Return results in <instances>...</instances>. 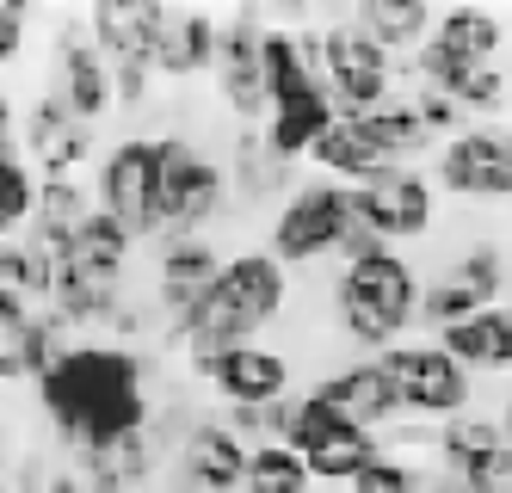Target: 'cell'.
I'll use <instances>...</instances> for the list:
<instances>
[{
    "label": "cell",
    "instance_id": "f546056e",
    "mask_svg": "<svg viewBox=\"0 0 512 493\" xmlns=\"http://www.w3.org/2000/svg\"><path fill=\"white\" fill-rule=\"evenodd\" d=\"M364 124H371V136L389 148V155L395 161H414V155H426V148H438V136L426 130V118H420V105L408 99V93H395L383 111H371V118H364Z\"/></svg>",
    "mask_w": 512,
    "mask_h": 493
},
{
    "label": "cell",
    "instance_id": "4316f807",
    "mask_svg": "<svg viewBox=\"0 0 512 493\" xmlns=\"http://www.w3.org/2000/svg\"><path fill=\"white\" fill-rule=\"evenodd\" d=\"M352 19L371 31L389 56H408V62L432 44V25H438V13L426 0H371V7H358Z\"/></svg>",
    "mask_w": 512,
    "mask_h": 493
},
{
    "label": "cell",
    "instance_id": "d590c367",
    "mask_svg": "<svg viewBox=\"0 0 512 493\" xmlns=\"http://www.w3.org/2000/svg\"><path fill=\"white\" fill-rule=\"evenodd\" d=\"M309 493H352V487H309Z\"/></svg>",
    "mask_w": 512,
    "mask_h": 493
},
{
    "label": "cell",
    "instance_id": "603a6c76",
    "mask_svg": "<svg viewBox=\"0 0 512 493\" xmlns=\"http://www.w3.org/2000/svg\"><path fill=\"white\" fill-rule=\"evenodd\" d=\"M87 31L112 68L124 62L155 68V0H99V7H87Z\"/></svg>",
    "mask_w": 512,
    "mask_h": 493
},
{
    "label": "cell",
    "instance_id": "7a4b0ae2",
    "mask_svg": "<svg viewBox=\"0 0 512 493\" xmlns=\"http://www.w3.org/2000/svg\"><path fill=\"white\" fill-rule=\"evenodd\" d=\"M284 302H290V265L272 253V247H241L229 253L223 265V278L210 284V296L198 302V315L186 327V364L192 376H216V364H223L235 346H253L278 315H284Z\"/></svg>",
    "mask_w": 512,
    "mask_h": 493
},
{
    "label": "cell",
    "instance_id": "9a60e30c",
    "mask_svg": "<svg viewBox=\"0 0 512 493\" xmlns=\"http://www.w3.org/2000/svg\"><path fill=\"white\" fill-rule=\"evenodd\" d=\"M432 192H438L432 173H420V167L408 161V167H389V173L371 179V185H352V204H358V216L395 247V241H420V235L432 229Z\"/></svg>",
    "mask_w": 512,
    "mask_h": 493
},
{
    "label": "cell",
    "instance_id": "5b68a950",
    "mask_svg": "<svg viewBox=\"0 0 512 493\" xmlns=\"http://www.w3.org/2000/svg\"><path fill=\"white\" fill-rule=\"evenodd\" d=\"M229 167L210 161L192 136H161V185H155V241L204 235V222L229 204Z\"/></svg>",
    "mask_w": 512,
    "mask_h": 493
},
{
    "label": "cell",
    "instance_id": "ac0fdd59",
    "mask_svg": "<svg viewBox=\"0 0 512 493\" xmlns=\"http://www.w3.org/2000/svg\"><path fill=\"white\" fill-rule=\"evenodd\" d=\"M19 142L31 148V155H38L44 179H75V167L93 155V124H87L81 111H75V105H68V99L50 87V93L31 99Z\"/></svg>",
    "mask_w": 512,
    "mask_h": 493
},
{
    "label": "cell",
    "instance_id": "e575fe53",
    "mask_svg": "<svg viewBox=\"0 0 512 493\" xmlns=\"http://www.w3.org/2000/svg\"><path fill=\"white\" fill-rule=\"evenodd\" d=\"M500 426H506V438H512V395H506V413H500Z\"/></svg>",
    "mask_w": 512,
    "mask_h": 493
},
{
    "label": "cell",
    "instance_id": "4dcf8cb0",
    "mask_svg": "<svg viewBox=\"0 0 512 493\" xmlns=\"http://www.w3.org/2000/svg\"><path fill=\"white\" fill-rule=\"evenodd\" d=\"M309 487H315V475L290 444H253L241 493H309Z\"/></svg>",
    "mask_w": 512,
    "mask_h": 493
},
{
    "label": "cell",
    "instance_id": "83f0119b",
    "mask_svg": "<svg viewBox=\"0 0 512 493\" xmlns=\"http://www.w3.org/2000/svg\"><path fill=\"white\" fill-rule=\"evenodd\" d=\"M432 44H445L451 56L488 68V62H500V50H506V19L488 13V7H438Z\"/></svg>",
    "mask_w": 512,
    "mask_h": 493
},
{
    "label": "cell",
    "instance_id": "5bb4252c",
    "mask_svg": "<svg viewBox=\"0 0 512 493\" xmlns=\"http://www.w3.org/2000/svg\"><path fill=\"white\" fill-rule=\"evenodd\" d=\"M223 247L210 235H179V241H161L155 253V302H161V333L167 339H186L198 302L210 296V284L223 278Z\"/></svg>",
    "mask_w": 512,
    "mask_h": 493
},
{
    "label": "cell",
    "instance_id": "d6a6232c",
    "mask_svg": "<svg viewBox=\"0 0 512 493\" xmlns=\"http://www.w3.org/2000/svg\"><path fill=\"white\" fill-rule=\"evenodd\" d=\"M25 37H31V7H0V62H19L25 56Z\"/></svg>",
    "mask_w": 512,
    "mask_h": 493
},
{
    "label": "cell",
    "instance_id": "8d00e7d4",
    "mask_svg": "<svg viewBox=\"0 0 512 493\" xmlns=\"http://www.w3.org/2000/svg\"><path fill=\"white\" fill-rule=\"evenodd\" d=\"M506 315H512V290H506Z\"/></svg>",
    "mask_w": 512,
    "mask_h": 493
},
{
    "label": "cell",
    "instance_id": "44dd1931",
    "mask_svg": "<svg viewBox=\"0 0 512 493\" xmlns=\"http://www.w3.org/2000/svg\"><path fill=\"white\" fill-rule=\"evenodd\" d=\"M210 383L229 407H272V401H290V358L266 339H253V346H235L216 364Z\"/></svg>",
    "mask_w": 512,
    "mask_h": 493
},
{
    "label": "cell",
    "instance_id": "484cf974",
    "mask_svg": "<svg viewBox=\"0 0 512 493\" xmlns=\"http://www.w3.org/2000/svg\"><path fill=\"white\" fill-rule=\"evenodd\" d=\"M155 469H161L155 432L118 438L112 450H87V457H81V481H87V493H136V487H149Z\"/></svg>",
    "mask_w": 512,
    "mask_h": 493
},
{
    "label": "cell",
    "instance_id": "7402d4cb",
    "mask_svg": "<svg viewBox=\"0 0 512 493\" xmlns=\"http://www.w3.org/2000/svg\"><path fill=\"white\" fill-rule=\"evenodd\" d=\"M309 161L321 167V179H340V185H371L389 167H408V161H395L389 148L371 136V124H364V118H340L334 130L321 136V148H315Z\"/></svg>",
    "mask_w": 512,
    "mask_h": 493
},
{
    "label": "cell",
    "instance_id": "8992f818",
    "mask_svg": "<svg viewBox=\"0 0 512 493\" xmlns=\"http://www.w3.org/2000/svg\"><path fill=\"white\" fill-rule=\"evenodd\" d=\"M346 229H352V185L340 179H303L297 192H290L272 216V253L284 265H315L346 247Z\"/></svg>",
    "mask_w": 512,
    "mask_h": 493
},
{
    "label": "cell",
    "instance_id": "3957f363",
    "mask_svg": "<svg viewBox=\"0 0 512 493\" xmlns=\"http://www.w3.org/2000/svg\"><path fill=\"white\" fill-rule=\"evenodd\" d=\"M420 272L408 265V253H371L358 265H340L334 272V321L346 333V346L358 352H389L401 339H414L420 327Z\"/></svg>",
    "mask_w": 512,
    "mask_h": 493
},
{
    "label": "cell",
    "instance_id": "ba28073f",
    "mask_svg": "<svg viewBox=\"0 0 512 493\" xmlns=\"http://www.w3.org/2000/svg\"><path fill=\"white\" fill-rule=\"evenodd\" d=\"M155 185H161V136H118L93 167V204L124 222L136 241H155Z\"/></svg>",
    "mask_w": 512,
    "mask_h": 493
},
{
    "label": "cell",
    "instance_id": "d4e9b609",
    "mask_svg": "<svg viewBox=\"0 0 512 493\" xmlns=\"http://www.w3.org/2000/svg\"><path fill=\"white\" fill-rule=\"evenodd\" d=\"M340 124V105H334V93H309V99H290V105H278L272 118H266V148L278 161H290L297 167L303 155H315L321 148V136Z\"/></svg>",
    "mask_w": 512,
    "mask_h": 493
},
{
    "label": "cell",
    "instance_id": "e0dca14e",
    "mask_svg": "<svg viewBox=\"0 0 512 493\" xmlns=\"http://www.w3.org/2000/svg\"><path fill=\"white\" fill-rule=\"evenodd\" d=\"M56 93L75 105L87 124H99L105 111H118L112 62H105V50L93 44L87 13H81V19H62V31H56Z\"/></svg>",
    "mask_w": 512,
    "mask_h": 493
},
{
    "label": "cell",
    "instance_id": "1f68e13d",
    "mask_svg": "<svg viewBox=\"0 0 512 493\" xmlns=\"http://www.w3.org/2000/svg\"><path fill=\"white\" fill-rule=\"evenodd\" d=\"M420 487H426V475H420L408 457H389V450L352 481V493H420Z\"/></svg>",
    "mask_w": 512,
    "mask_h": 493
},
{
    "label": "cell",
    "instance_id": "52a82bcc",
    "mask_svg": "<svg viewBox=\"0 0 512 493\" xmlns=\"http://www.w3.org/2000/svg\"><path fill=\"white\" fill-rule=\"evenodd\" d=\"M321 74H327V93H334L340 118H371V111H383L395 99L401 62L346 13V19H327V62H321Z\"/></svg>",
    "mask_w": 512,
    "mask_h": 493
},
{
    "label": "cell",
    "instance_id": "ffe728a7",
    "mask_svg": "<svg viewBox=\"0 0 512 493\" xmlns=\"http://www.w3.org/2000/svg\"><path fill=\"white\" fill-rule=\"evenodd\" d=\"M223 50V19H210L198 7H155V74L161 81H198L204 68H216Z\"/></svg>",
    "mask_w": 512,
    "mask_h": 493
},
{
    "label": "cell",
    "instance_id": "7c38bea8",
    "mask_svg": "<svg viewBox=\"0 0 512 493\" xmlns=\"http://www.w3.org/2000/svg\"><path fill=\"white\" fill-rule=\"evenodd\" d=\"M266 19L253 13V7H241V13H229L223 19V50H216V93H223V105L241 118V130H253L260 124L266 130V118H272V93H266Z\"/></svg>",
    "mask_w": 512,
    "mask_h": 493
},
{
    "label": "cell",
    "instance_id": "30bf717a",
    "mask_svg": "<svg viewBox=\"0 0 512 493\" xmlns=\"http://www.w3.org/2000/svg\"><path fill=\"white\" fill-rule=\"evenodd\" d=\"M432 185L469 204L512 198V124H469L432 155Z\"/></svg>",
    "mask_w": 512,
    "mask_h": 493
},
{
    "label": "cell",
    "instance_id": "d6986e66",
    "mask_svg": "<svg viewBox=\"0 0 512 493\" xmlns=\"http://www.w3.org/2000/svg\"><path fill=\"white\" fill-rule=\"evenodd\" d=\"M315 389L334 401L352 426H364V432H389L395 420H408L401 389H395V376H389L383 358H352V364H340V370H327Z\"/></svg>",
    "mask_w": 512,
    "mask_h": 493
},
{
    "label": "cell",
    "instance_id": "9c48e42d",
    "mask_svg": "<svg viewBox=\"0 0 512 493\" xmlns=\"http://www.w3.org/2000/svg\"><path fill=\"white\" fill-rule=\"evenodd\" d=\"M500 290H506V247L500 241H469L445 272L426 278V296H420V327L438 339L445 327L482 315V309H500Z\"/></svg>",
    "mask_w": 512,
    "mask_h": 493
},
{
    "label": "cell",
    "instance_id": "2e32d148",
    "mask_svg": "<svg viewBox=\"0 0 512 493\" xmlns=\"http://www.w3.org/2000/svg\"><path fill=\"white\" fill-rule=\"evenodd\" d=\"M253 444L229 420H192L179 438V487L173 493H241Z\"/></svg>",
    "mask_w": 512,
    "mask_h": 493
},
{
    "label": "cell",
    "instance_id": "74e56055",
    "mask_svg": "<svg viewBox=\"0 0 512 493\" xmlns=\"http://www.w3.org/2000/svg\"><path fill=\"white\" fill-rule=\"evenodd\" d=\"M506 81H512V68H506Z\"/></svg>",
    "mask_w": 512,
    "mask_h": 493
},
{
    "label": "cell",
    "instance_id": "277c9868",
    "mask_svg": "<svg viewBox=\"0 0 512 493\" xmlns=\"http://www.w3.org/2000/svg\"><path fill=\"white\" fill-rule=\"evenodd\" d=\"M284 444L297 450V457L309 463L315 487H352L364 469H371L383 457L377 432L352 426L346 413L327 401L321 389H303L297 401H290V426H284Z\"/></svg>",
    "mask_w": 512,
    "mask_h": 493
},
{
    "label": "cell",
    "instance_id": "f1b7e54d",
    "mask_svg": "<svg viewBox=\"0 0 512 493\" xmlns=\"http://www.w3.org/2000/svg\"><path fill=\"white\" fill-rule=\"evenodd\" d=\"M229 161H235L229 185H235L241 198H266V192H284V185H290V161H278V155H272L260 130H241ZM290 192H297V185H290Z\"/></svg>",
    "mask_w": 512,
    "mask_h": 493
},
{
    "label": "cell",
    "instance_id": "836d02e7",
    "mask_svg": "<svg viewBox=\"0 0 512 493\" xmlns=\"http://www.w3.org/2000/svg\"><path fill=\"white\" fill-rule=\"evenodd\" d=\"M420 493H469V487H463V481H451V475H438V469H432Z\"/></svg>",
    "mask_w": 512,
    "mask_h": 493
},
{
    "label": "cell",
    "instance_id": "cb8c5ba5",
    "mask_svg": "<svg viewBox=\"0 0 512 493\" xmlns=\"http://www.w3.org/2000/svg\"><path fill=\"white\" fill-rule=\"evenodd\" d=\"M438 346H445L469 376H500L512 370V315H506V302L500 309H482V315H469L457 327L438 333Z\"/></svg>",
    "mask_w": 512,
    "mask_h": 493
},
{
    "label": "cell",
    "instance_id": "8fae6325",
    "mask_svg": "<svg viewBox=\"0 0 512 493\" xmlns=\"http://www.w3.org/2000/svg\"><path fill=\"white\" fill-rule=\"evenodd\" d=\"M383 364H389L401 407H408L414 420L445 426L457 413H469V370L438 346V339H401V346L383 352Z\"/></svg>",
    "mask_w": 512,
    "mask_h": 493
},
{
    "label": "cell",
    "instance_id": "6da1fadb",
    "mask_svg": "<svg viewBox=\"0 0 512 493\" xmlns=\"http://www.w3.org/2000/svg\"><path fill=\"white\" fill-rule=\"evenodd\" d=\"M38 407L62 444L87 450H112L118 438L149 432V395H142V358L118 339H75L44 383Z\"/></svg>",
    "mask_w": 512,
    "mask_h": 493
},
{
    "label": "cell",
    "instance_id": "4fadbf2b",
    "mask_svg": "<svg viewBox=\"0 0 512 493\" xmlns=\"http://www.w3.org/2000/svg\"><path fill=\"white\" fill-rule=\"evenodd\" d=\"M432 457H438V475L463 481L469 493H512V438L500 420L457 413L432 432Z\"/></svg>",
    "mask_w": 512,
    "mask_h": 493
}]
</instances>
